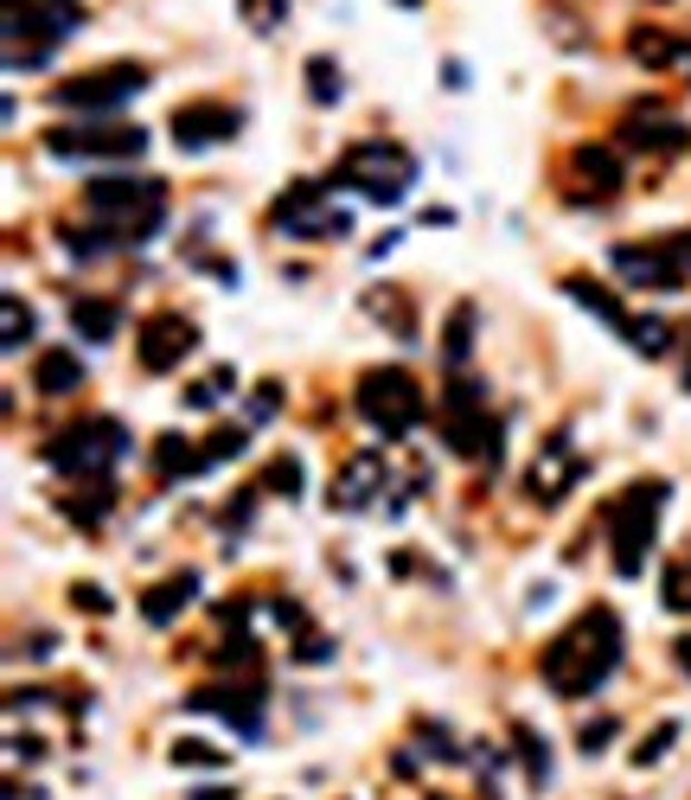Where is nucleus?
Masks as SVG:
<instances>
[{"label":"nucleus","instance_id":"obj_42","mask_svg":"<svg viewBox=\"0 0 691 800\" xmlns=\"http://www.w3.org/2000/svg\"><path fill=\"white\" fill-rule=\"evenodd\" d=\"M269 621L288 628V634H307V609L295 602V595H269Z\"/></svg>","mask_w":691,"mask_h":800},{"label":"nucleus","instance_id":"obj_36","mask_svg":"<svg viewBox=\"0 0 691 800\" xmlns=\"http://www.w3.org/2000/svg\"><path fill=\"white\" fill-rule=\"evenodd\" d=\"M365 308L378 314V320H391V327H397V339H409V346H416V320H409V308L397 302V295H391V288H378V295H372Z\"/></svg>","mask_w":691,"mask_h":800},{"label":"nucleus","instance_id":"obj_14","mask_svg":"<svg viewBox=\"0 0 691 800\" xmlns=\"http://www.w3.org/2000/svg\"><path fill=\"white\" fill-rule=\"evenodd\" d=\"M614 141H621V148H634V155H679V148H691V129L679 122V116H665V109L646 97V103H634L628 116H621Z\"/></svg>","mask_w":691,"mask_h":800},{"label":"nucleus","instance_id":"obj_29","mask_svg":"<svg viewBox=\"0 0 691 800\" xmlns=\"http://www.w3.org/2000/svg\"><path fill=\"white\" fill-rule=\"evenodd\" d=\"M167 755H174V769H225V762H230V749L205 743V737H179Z\"/></svg>","mask_w":691,"mask_h":800},{"label":"nucleus","instance_id":"obj_27","mask_svg":"<svg viewBox=\"0 0 691 800\" xmlns=\"http://www.w3.org/2000/svg\"><path fill=\"white\" fill-rule=\"evenodd\" d=\"M154 467L174 481V474H199L205 467V448H193L186 436H160V448H154Z\"/></svg>","mask_w":691,"mask_h":800},{"label":"nucleus","instance_id":"obj_51","mask_svg":"<svg viewBox=\"0 0 691 800\" xmlns=\"http://www.w3.org/2000/svg\"><path fill=\"white\" fill-rule=\"evenodd\" d=\"M679 666H685V679H691V634L679 641Z\"/></svg>","mask_w":691,"mask_h":800},{"label":"nucleus","instance_id":"obj_34","mask_svg":"<svg viewBox=\"0 0 691 800\" xmlns=\"http://www.w3.org/2000/svg\"><path fill=\"white\" fill-rule=\"evenodd\" d=\"M263 487L269 493H282V500H302V462H295V455H276V462H269V474H263Z\"/></svg>","mask_w":691,"mask_h":800},{"label":"nucleus","instance_id":"obj_37","mask_svg":"<svg viewBox=\"0 0 691 800\" xmlns=\"http://www.w3.org/2000/svg\"><path fill=\"white\" fill-rule=\"evenodd\" d=\"M660 602L672 609V615H691V570L685 564H672L660 576Z\"/></svg>","mask_w":691,"mask_h":800},{"label":"nucleus","instance_id":"obj_28","mask_svg":"<svg viewBox=\"0 0 691 800\" xmlns=\"http://www.w3.org/2000/svg\"><path fill=\"white\" fill-rule=\"evenodd\" d=\"M230 391H237V372H230V365H211V372H205L199 385L186 391V404H193V411H218V404H225Z\"/></svg>","mask_w":691,"mask_h":800},{"label":"nucleus","instance_id":"obj_15","mask_svg":"<svg viewBox=\"0 0 691 800\" xmlns=\"http://www.w3.org/2000/svg\"><path fill=\"white\" fill-rule=\"evenodd\" d=\"M237 129H244V116L230 103H179L174 116H167V135H174V148H186V155L218 148V141H230Z\"/></svg>","mask_w":691,"mask_h":800},{"label":"nucleus","instance_id":"obj_17","mask_svg":"<svg viewBox=\"0 0 691 800\" xmlns=\"http://www.w3.org/2000/svg\"><path fill=\"white\" fill-rule=\"evenodd\" d=\"M384 481H391V467H384V455L378 448H358L353 462L339 467V481H333V513H365L372 500L384 493Z\"/></svg>","mask_w":691,"mask_h":800},{"label":"nucleus","instance_id":"obj_21","mask_svg":"<svg viewBox=\"0 0 691 800\" xmlns=\"http://www.w3.org/2000/svg\"><path fill=\"white\" fill-rule=\"evenodd\" d=\"M628 58L646 65V71H665V65H679V71H685L691 46L679 39V32H665V27H634V32H628Z\"/></svg>","mask_w":691,"mask_h":800},{"label":"nucleus","instance_id":"obj_40","mask_svg":"<svg viewBox=\"0 0 691 800\" xmlns=\"http://www.w3.org/2000/svg\"><path fill=\"white\" fill-rule=\"evenodd\" d=\"M244 429H211V436H205V467L211 462H237V455H244Z\"/></svg>","mask_w":691,"mask_h":800},{"label":"nucleus","instance_id":"obj_12","mask_svg":"<svg viewBox=\"0 0 691 800\" xmlns=\"http://www.w3.org/2000/svg\"><path fill=\"white\" fill-rule=\"evenodd\" d=\"M589 474L583 448L570 442V429H557V436H544L532 448V462H525V500H537V506H563L570 493H576V481Z\"/></svg>","mask_w":691,"mask_h":800},{"label":"nucleus","instance_id":"obj_7","mask_svg":"<svg viewBox=\"0 0 691 800\" xmlns=\"http://www.w3.org/2000/svg\"><path fill=\"white\" fill-rule=\"evenodd\" d=\"M71 27L77 7L65 0H7V71H39Z\"/></svg>","mask_w":691,"mask_h":800},{"label":"nucleus","instance_id":"obj_5","mask_svg":"<svg viewBox=\"0 0 691 800\" xmlns=\"http://www.w3.org/2000/svg\"><path fill=\"white\" fill-rule=\"evenodd\" d=\"M333 186H353V192H365L372 206H397L409 186H416V155L397 148V141H358V148L339 155Z\"/></svg>","mask_w":691,"mask_h":800},{"label":"nucleus","instance_id":"obj_35","mask_svg":"<svg viewBox=\"0 0 691 800\" xmlns=\"http://www.w3.org/2000/svg\"><path fill=\"white\" fill-rule=\"evenodd\" d=\"M307 97L314 103H339V65L333 58H307Z\"/></svg>","mask_w":691,"mask_h":800},{"label":"nucleus","instance_id":"obj_47","mask_svg":"<svg viewBox=\"0 0 691 800\" xmlns=\"http://www.w3.org/2000/svg\"><path fill=\"white\" fill-rule=\"evenodd\" d=\"M665 250H672V257H679V269L691 276V237H685V231H679V237H665Z\"/></svg>","mask_w":691,"mask_h":800},{"label":"nucleus","instance_id":"obj_46","mask_svg":"<svg viewBox=\"0 0 691 800\" xmlns=\"http://www.w3.org/2000/svg\"><path fill=\"white\" fill-rule=\"evenodd\" d=\"M295 660H307V666H320V660H333V641H320V634H302V646H295Z\"/></svg>","mask_w":691,"mask_h":800},{"label":"nucleus","instance_id":"obj_2","mask_svg":"<svg viewBox=\"0 0 691 800\" xmlns=\"http://www.w3.org/2000/svg\"><path fill=\"white\" fill-rule=\"evenodd\" d=\"M83 218L109 231L116 244H148L167 225V186L160 180H90L83 186Z\"/></svg>","mask_w":691,"mask_h":800},{"label":"nucleus","instance_id":"obj_20","mask_svg":"<svg viewBox=\"0 0 691 800\" xmlns=\"http://www.w3.org/2000/svg\"><path fill=\"white\" fill-rule=\"evenodd\" d=\"M77 385H83V359H77L71 346H46L32 359V391L39 397H71Z\"/></svg>","mask_w":691,"mask_h":800},{"label":"nucleus","instance_id":"obj_22","mask_svg":"<svg viewBox=\"0 0 691 800\" xmlns=\"http://www.w3.org/2000/svg\"><path fill=\"white\" fill-rule=\"evenodd\" d=\"M71 327H77V339L109 346V339L122 334V302H102V295H71Z\"/></svg>","mask_w":691,"mask_h":800},{"label":"nucleus","instance_id":"obj_8","mask_svg":"<svg viewBox=\"0 0 691 800\" xmlns=\"http://www.w3.org/2000/svg\"><path fill=\"white\" fill-rule=\"evenodd\" d=\"M442 436H448V448L467 455V462L500 467L506 429H500V416L486 411V385H474V378H455V385H448V397H442Z\"/></svg>","mask_w":691,"mask_h":800},{"label":"nucleus","instance_id":"obj_50","mask_svg":"<svg viewBox=\"0 0 691 800\" xmlns=\"http://www.w3.org/2000/svg\"><path fill=\"white\" fill-rule=\"evenodd\" d=\"M193 800H230V788H199Z\"/></svg>","mask_w":691,"mask_h":800},{"label":"nucleus","instance_id":"obj_26","mask_svg":"<svg viewBox=\"0 0 691 800\" xmlns=\"http://www.w3.org/2000/svg\"><path fill=\"white\" fill-rule=\"evenodd\" d=\"M628 346H634V353H646V359H665V353H672V320H660V314H640V320H628Z\"/></svg>","mask_w":691,"mask_h":800},{"label":"nucleus","instance_id":"obj_41","mask_svg":"<svg viewBox=\"0 0 691 800\" xmlns=\"http://www.w3.org/2000/svg\"><path fill=\"white\" fill-rule=\"evenodd\" d=\"M614 737H621V718H589L583 730H576V743H583V755H595V749H609Z\"/></svg>","mask_w":691,"mask_h":800},{"label":"nucleus","instance_id":"obj_1","mask_svg":"<svg viewBox=\"0 0 691 800\" xmlns=\"http://www.w3.org/2000/svg\"><path fill=\"white\" fill-rule=\"evenodd\" d=\"M621 666V621L614 609H583V621H570L557 641L537 653V672L557 698H595L602 679Z\"/></svg>","mask_w":691,"mask_h":800},{"label":"nucleus","instance_id":"obj_11","mask_svg":"<svg viewBox=\"0 0 691 800\" xmlns=\"http://www.w3.org/2000/svg\"><path fill=\"white\" fill-rule=\"evenodd\" d=\"M141 90H148V65H102V71H83V78L58 83L51 103L71 109V116H102V109H122Z\"/></svg>","mask_w":691,"mask_h":800},{"label":"nucleus","instance_id":"obj_33","mask_svg":"<svg viewBox=\"0 0 691 800\" xmlns=\"http://www.w3.org/2000/svg\"><path fill=\"white\" fill-rule=\"evenodd\" d=\"M679 743V723L665 718V723H653V730H646V737H640L634 749H628V755H634V769H653V762H660L665 749Z\"/></svg>","mask_w":691,"mask_h":800},{"label":"nucleus","instance_id":"obj_32","mask_svg":"<svg viewBox=\"0 0 691 800\" xmlns=\"http://www.w3.org/2000/svg\"><path fill=\"white\" fill-rule=\"evenodd\" d=\"M109 506H116V493L90 487V493H77V500H65V518H77V525H90V532H97L102 518H109Z\"/></svg>","mask_w":691,"mask_h":800},{"label":"nucleus","instance_id":"obj_45","mask_svg":"<svg viewBox=\"0 0 691 800\" xmlns=\"http://www.w3.org/2000/svg\"><path fill=\"white\" fill-rule=\"evenodd\" d=\"M71 602L83 609V615H109V595H102L97 583H77V590H71Z\"/></svg>","mask_w":691,"mask_h":800},{"label":"nucleus","instance_id":"obj_16","mask_svg":"<svg viewBox=\"0 0 691 800\" xmlns=\"http://www.w3.org/2000/svg\"><path fill=\"white\" fill-rule=\"evenodd\" d=\"M193 346H199V327L186 314H154L148 327H141L135 359H141V372H174V365L193 359Z\"/></svg>","mask_w":691,"mask_h":800},{"label":"nucleus","instance_id":"obj_3","mask_svg":"<svg viewBox=\"0 0 691 800\" xmlns=\"http://www.w3.org/2000/svg\"><path fill=\"white\" fill-rule=\"evenodd\" d=\"M660 513H665V481H634V487H621V500L602 506V525H609L614 570L621 576H640L646 551L660 539Z\"/></svg>","mask_w":691,"mask_h":800},{"label":"nucleus","instance_id":"obj_24","mask_svg":"<svg viewBox=\"0 0 691 800\" xmlns=\"http://www.w3.org/2000/svg\"><path fill=\"white\" fill-rule=\"evenodd\" d=\"M563 295H570L576 308H589L595 320H609V327H621V334H628V308H621V302H614V295L595 283V276H563Z\"/></svg>","mask_w":691,"mask_h":800},{"label":"nucleus","instance_id":"obj_13","mask_svg":"<svg viewBox=\"0 0 691 800\" xmlns=\"http://www.w3.org/2000/svg\"><path fill=\"white\" fill-rule=\"evenodd\" d=\"M609 263H614L621 283L646 288V295H672V288H685V269H679V257L665 250V237H653V244H621Z\"/></svg>","mask_w":691,"mask_h":800},{"label":"nucleus","instance_id":"obj_18","mask_svg":"<svg viewBox=\"0 0 691 800\" xmlns=\"http://www.w3.org/2000/svg\"><path fill=\"white\" fill-rule=\"evenodd\" d=\"M193 711H211V718H225L230 730H244V737H256L263 730V692L256 685H205V692H193L186 698Z\"/></svg>","mask_w":691,"mask_h":800},{"label":"nucleus","instance_id":"obj_9","mask_svg":"<svg viewBox=\"0 0 691 800\" xmlns=\"http://www.w3.org/2000/svg\"><path fill=\"white\" fill-rule=\"evenodd\" d=\"M327 192H333L327 180H295L276 206H269V225H276L282 237H302V244H333V237H346L353 231V218L333 211Z\"/></svg>","mask_w":691,"mask_h":800},{"label":"nucleus","instance_id":"obj_4","mask_svg":"<svg viewBox=\"0 0 691 800\" xmlns=\"http://www.w3.org/2000/svg\"><path fill=\"white\" fill-rule=\"evenodd\" d=\"M122 455H128V423H116V416H77L71 429H58L46 442V462L71 481H102Z\"/></svg>","mask_w":691,"mask_h":800},{"label":"nucleus","instance_id":"obj_30","mask_svg":"<svg viewBox=\"0 0 691 800\" xmlns=\"http://www.w3.org/2000/svg\"><path fill=\"white\" fill-rule=\"evenodd\" d=\"M0 339H7V353L32 346V308H26L20 295H7V302H0Z\"/></svg>","mask_w":691,"mask_h":800},{"label":"nucleus","instance_id":"obj_39","mask_svg":"<svg viewBox=\"0 0 691 800\" xmlns=\"http://www.w3.org/2000/svg\"><path fill=\"white\" fill-rule=\"evenodd\" d=\"M237 13H244L256 32H276L282 20H288V0H237Z\"/></svg>","mask_w":691,"mask_h":800},{"label":"nucleus","instance_id":"obj_53","mask_svg":"<svg viewBox=\"0 0 691 800\" xmlns=\"http://www.w3.org/2000/svg\"><path fill=\"white\" fill-rule=\"evenodd\" d=\"M430 800H442V794H430Z\"/></svg>","mask_w":691,"mask_h":800},{"label":"nucleus","instance_id":"obj_48","mask_svg":"<svg viewBox=\"0 0 691 800\" xmlns=\"http://www.w3.org/2000/svg\"><path fill=\"white\" fill-rule=\"evenodd\" d=\"M13 755H26V762H39V755H46V743H39V737H13Z\"/></svg>","mask_w":691,"mask_h":800},{"label":"nucleus","instance_id":"obj_10","mask_svg":"<svg viewBox=\"0 0 691 800\" xmlns=\"http://www.w3.org/2000/svg\"><path fill=\"white\" fill-rule=\"evenodd\" d=\"M46 155H58V160H141L148 155V129H135V122H71V129L46 135Z\"/></svg>","mask_w":691,"mask_h":800},{"label":"nucleus","instance_id":"obj_52","mask_svg":"<svg viewBox=\"0 0 691 800\" xmlns=\"http://www.w3.org/2000/svg\"><path fill=\"white\" fill-rule=\"evenodd\" d=\"M685 391H691V346H685Z\"/></svg>","mask_w":691,"mask_h":800},{"label":"nucleus","instance_id":"obj_44","mask_svg":"<svg viewBox=\"0 0 691 800\" xmlns=\"http://www.w3.org/2000/svg\"><path fill=\"white\" fill-rule=\"evenodd\" d=\"M276 411H282V385L269 378V385H256V397H250V416L263 423V416H276Z\"/></svg>","mask_w":691,"mask_h":800},{"label":"nucleus","instance_id":"obj_23","mask_svg":"<svg viewBox=\"0 0 691 800\" xmlns=\"http://www.w3.org/2000/svg\"><path fill=\"white\" fill-rule=\"evenodd\" d=\"M193 590H199V576H193V570H179V576H167V583H154V590L141 595V621H148V628L179 621V609L193 602Z\"/></svg>","mask_w":691,"mask_h":800},{"label":"nucleus","instance_id":"obj_43","mask_svg":"<svg viewBox=\"0 0 691 800\" xmlns=\"http://www.w3.org/2000/svg\"><path fill=\"white\" fill-rule=\"evenodd\" d=\"M416 737L430 743V755H435V762H455V755H461V749H455V737H448L442 723H416Z\"/></svg>","mask_w":691,"mask_h":800},{"label":"nucleus","instance_id":"obj_19","mask_svg":"<svg viewBox=\"0 0 691 800\" xmlns=\"http://www.w3.org/2000/svg\"><path fill=\"white\" fill-rule=\"evenodd\" d=\"M570 167H576V180H589V186H595V192H602V199L628 186V167H621V148H609V141H583V148L570 155Z\"/></svg>","mask_w":691,"mask_h":800},{"label":"nucleus","instance_id":"obj_38","mask_svg":"<svg viewBox=\"0 0 691 800\" xmlns=\"http://www.w3.org/2000/svg\"><path fill=\"white\" fill-rule=\"evenodd\" d=\"M211 660H218L225 672H250V666H256V641H250V634H225Z\"/></svg>","mask_w":691,"mask_h":800},{"label":"nucleus","instance_id":"obj_49","mask_svg":"<svg viewBox=\"0 0 691 800\" xmlns=\"http://www.w3.org/2000/svg\"><path fill=\"white\" fill-rule=\"evenodd\" d=\"M51 646H58L51 634H32V641H26V653H32V660H51Z\"/></svg>","mask_w":691,"mask_h":800},{"label":"nucleus","instance_id":"obj_31","mask_svg":"<svg viewBox=\"0 0 691 800\" xmlns=\"http://www.w3.org/2000/svg\"><path fill=\"white\" fill-rule=\"evenodd\" d=\"M512 749H519V769H525L537 788H544V781H551V755H544V737L519 723V730H512Z\"/></svg>","mask_w":691,"mask_h":800},{"label":"nucleus","instance_id":"obj_6","mask_svg":"<svg viewBox=\"0 0 691 800\" xmlns=\"http://www.w3.org/2000/svg\"><path fill=\"white\" fill-rule=\"evenodd\" d=\"M353 404H358V416H365L384 442H404L409 429L423 423V411H430V404H423V385L409 378L404 365L358 372V397H353Z\"/></svg>","mask_w":691,"mask_h":800},{"label":"nucleus","instance_id":"obj_25","mask_svg":"<svg viewBox=\"0 0 691 800\" xmlns=\"http://www.w3.org/2000/svg\"><path fill=\"white\" fill-rule=\"evenodd\" d=\"M467 353H474V302H455V308H448V327H442V359L467 365Z\"/></svg>","mask_w":691,"mask_h":800}]
</instances>
